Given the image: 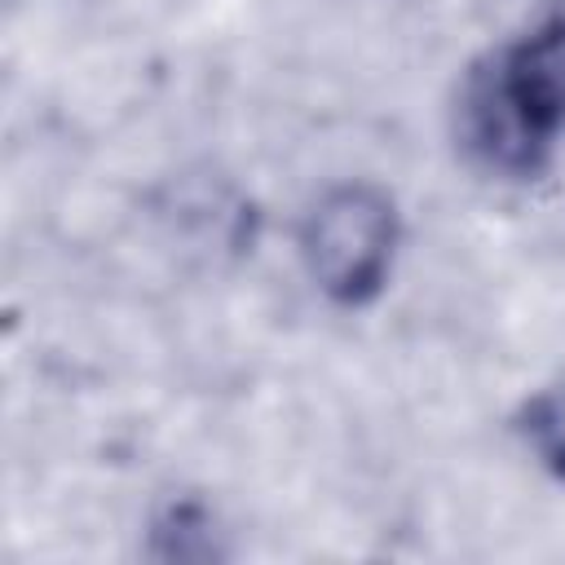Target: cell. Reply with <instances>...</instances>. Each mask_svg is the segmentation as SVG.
Returning <instances> with one entry per match:
<instances>
[{"mask_svg":"<svg viewBox=\"0 0 565 565\" xmlns=\"http://www.w3.org/2000/svg\"><path fill=\"white\" fill-rule=\"evenodd\" d=\"M397 203L371 181H344L327 190L300 225V256L313 287L340 305H371L393 269L397 252Z\"/></svg>","mask_w":565,"mask_h":565,"instance_id":"cell-2","label":"cell"},{"mask_svg":"<svg viewBox=\"0 0 565 565\" xmlns=\"http://www.w3.org/2000/svg\"><path fill=\"white\" fill-rule=\"evenodd\" d=\"M150 556L154 561H221V534L203 503L177 499L150 525Z\"/></svg>","mask_w":565,"mask_h":565,"instance_id":"cell-3","label":"cell"},{"mask_svg":"<svg viewBox=\"0 0 565 565\" xmlns=\"http://www.w3.org/2000/svg\"><path fill=\"white\" fill-rule=\"evenodd\" d=\"M455 132L486 172L534 177L547 168L565 132V0H547L521 35L463 75Z\"/></svg>","mask_w":565,"mask_h":565,"instance_id":"cell-1","label":"cell"},{"mask_svg":"<svg viewBox=\"0 0 565 565\" xmlns=\"http://www.w3.org/2000/svg\"><path fill=\"white\" fill-rule=\"evenodd\" d=\"M516 433L525 437L530 455L556 481H565V380H552V384H543L539 393H530L521 402Z\"/></svg>","mask_w":565,"mask_h":565,"instance_id":"cell-4","label":"cell"}]
</instances>
